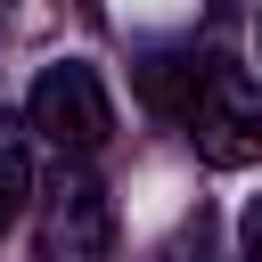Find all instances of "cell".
<instances>
[{"instance_id":"obj_2","label":"cell","mask_w":262,"mask_h":262,"mask_svg":"<svg viewBox=\"0 0 262 262\" xmlns=\"http://www.w3.org/2000/svg\"><path fill=\"white\" fill-rule=\"evenodd\" d=\"M25 115H33V131H41L49 147H66V156L106 147V131H115L106 82H98V66H82V57L41 66V82H33V98H25Z\"/></svg>"},{"instance_id":"obj_5","label":"cell","mask_w":262,"mask_h":262,"mask_svg":"<svg viewBox=\"0 0 262 262\" xmlns=\"http://www.w3.org/2000/svg\"><path fill=\"white\" fill-rule=\"evenodd\" d=\"M164 262H221V237H213V221L196 213V221H188V229L164 246Z\"/></svg>"},{"instance_id":"obj_3","label":"cell","mask_w":262,"mask_h":262,"mask_svg":"<svg viewBox=\"0 0 262 262\" xmlns=\"http://www.w3.org/2000/svg\"><path fill=\"white\" fill-rule=\"evenodd\" d=\"M41 262H115V205L90 172H66L41 205Z\"/></svg>"},{"instance_id":"obj_7","label":"cell","mask_w":262,"mask_h":262,"mask_svg":"<svg viewBox=\"0 0 262 262\" xmlns=\"http://www.w3.org/2000/svg\"><path fill=\"white\" fill-rule=\"evenodd\" d=\"M0 8H8V0H0Z\"/></svg>"},{"instance_id":"obj_4","label":"cell","mask_w":262,"mask_h":262,"mask_svg":"<svg viewBox=\"0 0 262 262\" xmlns=\"http://www.w3.org/2000/svg\"><path fill=\"white\" fill-rule=\"evenodd\" d=\"M25 196H33V156H25V139H0V237L16 229Z\"/></svg>"},{"instance_id":"obj_1","label":"cell","mask_w":262,"mask_h":262,"mask_svg":"<svg viewBox=\"0 0 262 262\" xmlns=\"http://www.w3.org/2000/svg\"><path fill=\"white\" fill-rule=\"evenodd\" d=\"M180 115H188V139H196V156H205L213 172L262 164V82H254L246 66L213 57L205 82H196V98H188Z\"/></svg>"},{"instance_id":"obj_6","label":"cell","mask_w":262,"mask_h":262,"mask_svg":"<svg viewBox=\"0 0 262 262\" xmlns=\"http://www.w3.org/2000/svg\"><path fill=\"white\" fill-rule=\"evenodd\" d=\"M246 262H262V196L246 205Z\"/></svg>"}]
</instances>
